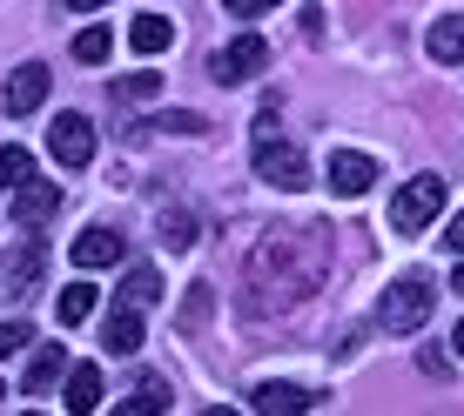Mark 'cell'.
<instances>
[{
    "label": "cell",
    "mask_w": 464,
    "mask_h": 416,
    "mask_svg": "<svg viewBox=\"0 0 464 416\" xmlns=\"http://www.w3.org/2000/svg\"><path fill=\"white\" fill-rule=\"evenodd\" d=\"M249 403L263 416H296V410H316V390H296V383H256Z\"/></svg>",
    "instance_id": "obj_11"
},
{
    "label": "cell",
    "mask_w": 464,
    "mask_h": 416,
    "mask_svg": "<svg viewBox=\"0 0 464 416\" xmlns=\"http://www.w3.org/2000/svg\"><path fill=\"white\" fill-rule=\"evenodd\" d=\"M102 396H108V376L94 370V363H74L68 370V410L88 416V410H102Z\"/></svg>",
    "instance_id": "obj_15"
},
{
    "label": "cell",
    "mask_w": 464,
    "mask_h": 416,
    "mask_svg": "<svg viewBox=\"0 0 464 416\" xmlns=\"http://www.w3.org/2000/svg\"><path fill=\"white\" fill-rule=\"evenodd\" d=\"M41 269H47V249L34 242V235H27V242L14 249V255H7V296H14V302H21V296H34Z\"/></svg>",
    "instance_id": "obj_10"
},
{
    "label": "cell",
    "mask_w": 464,
    "mask_h": 416,
    "mask_svg": "<svg viewBox=\"0 0 464 416\" xmlns=\"http://www.w3.org/2000/svg\"><path fill=\"white\" fill-rule=\"evenodd\" d=\"M155 235H162V249L182 255L188 242H196V215H188V208H162V215H155Z\"/></svg>",
    "instance_id": "obj_19"
},
{
    "label": "cell",
    "mask_w": 464,
    "mask_h": 416,
    "mask_svg": "<svg viewBox=\"0 0 464 416\" xmlns=\"http://www.w3.org/2000/svg\"><path fill=\"white\" fill-rule=\"evenodd\" d=\"M34 182V155L27 148H0V188H27Z\"/></svg>",
    "instance_id": "obj_23"
},
{
    "label": "cell",
    "mask_w": 464,
    "mask_h": 416,
    "mask_svg": "<svg viewBox=\"0 0 464 416\" xmlns=\"http://www.w3.org/2000/svg\"><path fill=\"white\" fill-rule=\"evenodd\" d=\"M141 410H169V383L162 376H141L135 396H121V416H141Z\"/></svg>",
    "instance_id": "obj_22"
},
{
    "label": "cell",
    "mask_w": 464,
    "mask_h": 416,
    "mask_svg": "<svg viewBox=\"0 0 464 416\" xmlns=\"http://www.w3.org/2000/svg\"><path fill=\"white\" fill-rule=\"evenodd\" d=\"M41 101H47V68L41 61H21V68L7 74V88H0V108H7V115H34Z\"/></svg>",
    "instance_id": "obj_8"
},
{
    "label": "cell",
    "mask_w": 464,
    "mask_h": 416,
    "mask_svg": "<svg viewBox=\"0 0 464 416\" xmlns=\"http://www.w3.org/2000/svg\"><path fill=\"white\" fill-rule=\"evenodd\" d=\"M451 289H464V262H458V269H451Z\"/></svg>",
    "instance_id": "obj_31"
},
{
    "label": "cell",
    "mask_w": 464,
    "mask_h": 416,
    "mask_svg": "<svg viewBox=\"0 0 464 416\" xmlns=\"http://www.w3.org/2000/svg\"><path fill=\"white\" fill-rule=\"evenodd\" d=\"M256 175L269 188H283V195L310 188V162H303V148H290V141H256Z\"/></svg>",
    "instance_id": "obj_5"
},
{
    "label": "cell",
    "mask_w": 464,
    "mask_h": 416,
    "mask_svg": "<svg viewBox=\"0 0 464 416\" xmlns=\"http://www.w3.org/2000/svg\"><path fill=\"white\" fill-rule=\"evenodd\" d=\"M102 309V296L88 289V282H68V289H61V329H74V323H88V316Z\"/></svg>",
    "instance_id": "obj_20"
},
{
    "label": "cell",
    "mask_w": 464,
    "mask_h": 416,
    "mask_svg": "<svg viewBox=\"0 0 464 416\" xmlns=\"http://www.w3.org/2000/svg\"><path fill=\"white\" fill-rule=\"evenodd\" d=\"M444 249H451V255H464V215L451 222V229H444Z\"/></svg>",
    "instance_id": "obj_29"
},
{
    "label": "cell",
    "mask_w": 464,
    "mask_h": 416,
    "mask_svg": "<svg viewBox=\"0 0 464 416\" xmlns=\"http://www.w3.org/2000/svg\"><path fill=\"white\" fill-rule=\"evenodd\" d=\"M68 7H74V14H94V7H108V0H68Z\"/></svg>",
    "instance_id": "obj_30"
},
{
    "label": "cell",
    "mask_w": 464,
    "mask_h": 416,
    "mask_svg": "<svg viewBox=\"0 0 464 416\" xmlns=\"http://www.w3.org/2000/svg\"><path fill=\"white\" fill-rule=\"evenodd\" d=\"M451 349H458V356H464V323H458V336H451Z\"/></svg>",
    "instance_id": "obj_32"
},
{
    "label": "cell",
    "mask_w": 464,
    "mask_h": 416,
    "mask_svg": "<svg viewBox=\"0 0 464 416\" xmlns=\"http://www.w3.org/2000/svg\"><path fill=\"white\" fill-rule=\"evenodd\" d=\"M263 68H269V41H263V34H236V41H229V47H222V54L209 61V74H216L222 88H236V81H256Z\"/></svg>",
    "instance_id": "obj_6"
},
{
    "label": "cell",
    "mask_w": 464,
    "mask_h": 416,
    "mask_svg": "<svg viewBox=\"0 0 464 416\" xmlns=\"http://www.w3.org/2000/svg\"><path fill=\"white\" fill-rule=\"evenodd\" d=\"M27 336H34L27 323H0V356H21V349H27Z\"/></svg>",
    "instance_id": "obj_27"
},
{
    "label": "cell",
    "mask_w": 464,
    "mask_h": 416,
    "mask_svg": "<svg viewBox=\"0 0 464 416\" xmlns=\"http://www.w3.org/2000/svg\"><path fill=\"white\" fill-rule=\"evenodd\" d=\"M108 54H115V34H108V27H82V34H74V61H82V68H102Z\"/></svg>",
    "instance_id": "obj_21"
},
{
    "label": "cell",
    "mask_w": 464,
    "mask_h": 416,
    "mask_svg": "<svg viewBox=\"0 0 464 416\" xmlns=\"http://www.w3.org/2000/svg\"><path fill=\"white\" fill-rule=\"evenodd\" d=\"M202 128H209L202 115H155V121L135 128V141H141V135H202Z\"/></svg>",
    "instance_id": "obj_24"
},
{
    "label": "cell",
    "mask_w": 464,
    "mask_h": 416,
    "mask_svg": "<svg viewBox=\"0 0 464 416\" xmlns=\"http://www.w3.org/2000/svg\"><path fill=\"white\" fill-rule=\"evenodd\" d=\"M54 208H61V188H54V182H27V188H14V222H21V229H41Z\"/></svg>",
    "instance_id": "obj_12"
},
{
    "label": "cell",
    "mask_w": 464,
    "mask_h": 416,
    "mask_svg": "<svg viewBox=\"0 0 464 416\" xmlns=\"http://www.w3.org/2000/svg\"><path fill=\"white\" fill-rule=\"evenodd\" d=\"M438 208H444V175H411V182L397 188V202H391V229L424 235L430 222H438Z\"/></svg>",
    "instance_id": "obj_3"
},
{
    "label": "cell",
    "mask_w": 464,
    "mask_h": 416,
    "mask_svg": "<svg viewBox=\"0 0 464 416\" xmlns=\"http://www.w3.org/2000/svg\"><path fill=\"white\" fill-rule=\"evenodd\" d=\"M330 282V235L316 222H283L249 255V302L256 309H296Z\"/></svg>",
    "instance_id": "obj_1"
},
{
    "label": "cell",
    "mask_w": 464,
    "mask_h": 416,
    "mask_svg": "<svg viewBox=\"0 0 464 416\" xmlns=\"http://www.w3.org/2000/svg\"><path fill=\"white\" fill-rule=\"evenodd\" d=\"M162 94V74H121L115 81V101H155Z\"/></svg>",
    "instance_id": "obj_25"
},
{
    "label": "cell",
    "mask_w": 464,
    "mask_h": 416,
    "mask_svg": "<svg viewBox=\"0 0 464 416\" xmlns=\"http://www.w3.org/2000/svg\"><path fill=\"white\" fill-rule=\"evenodd\" d=\"M222 7H229L236 21H256V14H263V7H276V0H222Z\"/></svg>",
    "instance_id": "obj_28"
},
{
    "label": "cell",
    "mask_w": 464,
    "mask_h": 416,
    "mask_svg": "<svg viewBox=\"0 0 464 416\" xmlns=\"http://www.w3.org/2000/svg\"><path fill=\"white\" fill-rule=\"evenodd\" d=\"M424 54L444 61V68H464V14H444V21H430Z\"/></svg>",
    "instance_id": "obj_14"
},
{
    "label": "cell",
    "mask_w": 464,
    "mask_h": 416,
    "mask_svg": "<svg viewBox=\"0 0 464 416\" xmlns=\"http://www.w3.org/2000/svg\"><path fill=\"white\" fill-rule=\"evenodd\" d=\"M47 155H54L61 168H88L94 162V121L74 115V108L54 115V121H47Z\"/></svg>",
    "instance_id": "obj_4"
},
{
    "label": "cell",
    "mask_w": 464,
    "mask_h": 416,
    "mask_svg": "<svg viewBox=\"0 0 464 416\" xmlns=\"http://www.w3.org/2000/svg\"><path fill=\"white\" fill-rule=\"evenodd\" d=\"M121 255H128L121 229H102V222H94V229H82V235H74V262H82V269H115Z\"/></svg>",
    "instance_id": "obj_9"
},
{
    "label": "cell",
    "mask_w": 464,
    "mask_h": 416,
    "mask_svg": "<svg viewBox=\"0 0 464 416\" xmlns=\"http://www.w3.org/2000/svg\"><path fill=\"white\" fill-rule=\"evenodd\" d=\"M128 47H135V54H169V47H175V21H162V14H135V21H128Z\"/></svg>",
    "instance_id": "obj_16"
},
{
    "label": "cell",
    "mask_w": 464,
    "mask_h": 416,
    "mask_svg": "<svg viewBox=\"0 0 464 416\" xmlns=\"http://www.w3.org/2000/svg\"><path fill=\"white\" fill-rule=\"evenodd\" d=\"M377 188V162L363 148H337L330 155V195H371Z\"/></svg>",
    "instance_id": "obj_7"
},
{
    "label": "cell",
    "mask_w": 464,
    "mask_h": 416,
    "mask_svg": "<svg viewBox=\"0 0 464 416\" xmlns=\"http://www.w3.org/2000/svg\"><path fill=\"white\" fill-rule=\"evenodd\" d=\"M102 343H108V356H135L141 349V309H121L115 302V316L102 323Z\"/></svg>",
    "instance_id": "obj_17"
},
{
    "label": "cell",
    "mask_w": 464,
    "mask_h": 416,
    "mask_svg": "<svg viewBox=\"0 0 464 416\" xmlns=\"http://www.w3.org/2000/svg\"><path fill=\"white\" fill-rule=\"evenodd\" d=\"M155 296H162V269H128V276H121V289H115L121 309H149Z\"/></svg>",
    "instance_id": "obj_18"
},
{
    "label": "cell",
    "mask_w": 464,
    "mask_h": 416,
    "mask_svg": "<svg viewBox=\"0 0 464 416\" xmlns=\"http://www.w3.org/2000/svg\"><path fill=\"white\" fill-rule=\"evenodd\" d=\"M202 323H209V282H196L182 302V329H202Z\"/></svg>",
    "instance_id": "obj_26"
},
{
    "label": "cell",
    "mask_w": 464,
    "mask_h": 416,
    "mask_svg": "<svg viewBox=\"0 0 464 416\" xmlns=\"http://www.w3.org/2000/svg\"><path fill=\"white\" fill-rule=\"evenodd\" d=\"M430 302H438V289H430V276H397L391 289H383V302H377V323L391 329V336H418L424 323H430Z\"/></svg>",
    "instance_id": "obj_2"
},
{
    "label": "cell",
    "mask_w": 464,
    "mask_h": 416,
    "mask_svg": "<svg viewBox=\"0 0 464 416\" xmlns=\"http://www.w3.org/2000/svg\"><path fill=\"white\" fill-rule=\"evenodd\" d=\"M68 370H74V363H68V349H61V343H47V349H34V363H27L21 390H27V396H47L61 376H68Z\"/></svg>",
    "instance_id": "obj_13"
}]
</instances>
